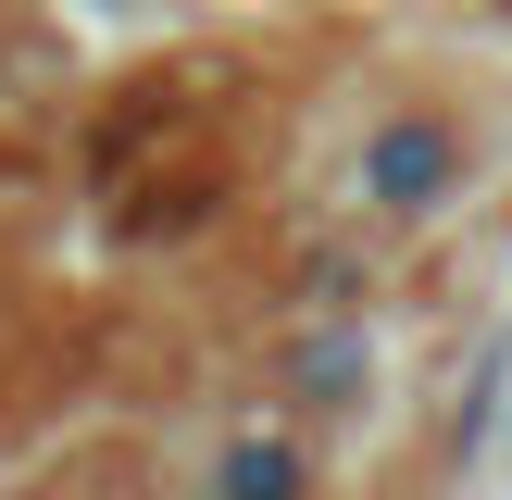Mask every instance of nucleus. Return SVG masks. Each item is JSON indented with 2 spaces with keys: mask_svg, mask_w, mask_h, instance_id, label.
Masks as SVG:
<instances>
[{
  "mask_svg": "<svg viewBox=\"0 0 512 500\" xmlns=\"http://www.w3.org/2000/svg\"><path fill=\"white\" fill-rule=\"evenodd\" d=\"M438 163H450L438 138H388V150H375V188H388V200H425V188H438Z\"/></svg>",
  "mask_w": 512,
  "mask_h": 500,
  "instance_id": "nucleus-1",
  "label": "nucleus"
}]
</instances>
